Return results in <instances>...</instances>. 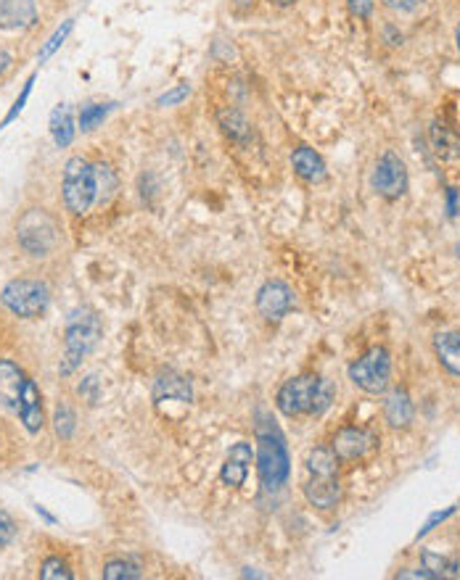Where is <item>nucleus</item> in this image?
Returning a JSON list of instances; mask_svg holds the SVG:
<instances>
[{
	"label": "nucleus",
	"instance_id": "nucleus-34",
	"mask_svg": "<svg viewBox=\"0 0 460 580\" xmlns=\"http://www.w3.org/2000/svg\"><path fill=\"white\" fill-rule=\"evenodd\" d=\"M384 3L394 11H416L424 0H384Z\"/></svg>",
	"mask_w": 460,
	"mask_h": 580
},
{
	"label": "nucleus",
	"instance_id": "nucleus-21",
	"mask_svg": "<svg viewBox=\"0 0 460 580\" xmlns=\"http://www.w3.org/2000/svg\"><path fill=\"white\" fill-rule=\"evenodd\" d=\"M51 135L59 148H67L75 140V121H72V108L67 103L56 106L51 114Z\"/></svg>",
	"mask_w": 460,
	"mask_h": 580
},
{
	"label": "nucleus",
	"instance_id": "nucleus-26",
	"mask_svg": "<svg viewBox=\"0 0 460 580\" xmlns=\"http://www.w3.org/2000/svg\"><path fill=\"white\" fill-rule=\"evenodd\" d=\"M109 114V106H101V103H91V106H85L83 111H80V127L85 129V132H91V129H96L101 121H104V116Z\"/></svg>",
	"mask_w": 460,
	"mask_h": 580
},
{
	"label": "nucleus",
	"instance_id": "nucleus-8",
	"mask_svg": "<svg viewBox=\"0 0 460 580\" xmlns=\"http://www.w3.org/2000/svg\"><path fill=\"white\" fill-rule=\"evenodd\" d=\"M321 380H323V378H318V375H299V378L286 380V383L281 386V390H278V396H275L278 409H281L286 417L313 414Z\"/></svg>",
	"mask_w": 460,
	"mask_h": 580
},
{
	"label": "nucleus",
	"instance_id": "nucleus-25",
	"mask_svg": "<svg viewBox=\"0 0 460 580\" xmlns=\"http://www.w3.org/2000/svg\"><path fill=\"white\" fill-rule=\"evenodd\" d=\"M104 578L107 580H138L143 578L140 568L130 560H112L107 568H104Z\"/></svg>",
	"mask_w": 460,
	"mask_h": 580
},
{
	"label": "nucleus",
	"instance_id": "nucleus-2",
	"mask_svg": "<svg viewBox=\"0 0 460 580\" xmlns=\"http://www.w3.org/2000/svg\"><path fill=\"white\" fill-rule=\"evenodd\" d=\"M257 467H259V478L267 490H275L289 481L291 473V459H289V449L286 441L281 435V430L275 425L270 427H259L257 433Z\"/></svg>",
	"mask_w": 460,
	"mask_h": 580
},
{
	"label": "nucleus",
	"instance_id": "nucleus-12",
	"mask_svg": "<svg viewBox=\"0 0 460 580\" xmlns=\"http://www.w3.org/2000/svg\"><path fill=\"white\" fill-rule=\"evenodd\" d=\"M254 459V451L249 443H235L228 451V459L223 465V473H220V481L228 488H241L246 483V475H249V465Z\"/></svg>",
	"mask_w": 460,
	"mask_h": 580
},
{
	"label": "nucleus",
	"instance_id": "nucleus-22",
	"mask_svg": "<svg viewBox=\"0 0 460 580\" xmlns=\"http://www.w3.org/2000/svg\"><path fill=\"white\" fill-rule=\"evenodd\" d=\"M220 127H223V132L228 135L230 140H235V143H246L249 135H251V127H249V121L243 119V114H238V111H233V108L220 114Z\"/></svg>",
	"mask_w": 460,
	"mask_h": 580
},
{
	"label": "nucleus",
	"instance_id": "nucleus-4",
	"mask_svg": "<svg viewBox=\"0 0 460 580\" xmlns=\"http://www.w3.org/2000/svg\"><path fill=\"white\" fill-rule=\"evenodd\" d=\"M19 246L29 256H48L59 243V224L43 208H29L16 224Z\"/></svg>",
	"mask_w": 460,
	"mask_h": 580
},
{
	"label": "nucleus",
	"instance_id": "nucleus-11",
	"mask_svg": "<svg viewBox=\"0 0 460 580\" xmlns=\"http://www.w3.org/2000/svg\"><path fill=\"white\" fill-rule=\"evenodd\" d=\"M334 454L345 462L352 459H362L365 454H370L376 449V435L362 430V427H345L334 435V443H331Z\"/></svg>",
	"mask_w": 460,
	"mask_h": 580
},
{
	"label": "nucleus",
	"instance_id": "nucleus-27",
	"mask_svg": "<svg viewBox=\"0 0 460 580\" xmlns=\"http://www.w3.org/2000/svg\"><path fill=\"white\" fill-rule=\"evenodd\" d=\"M40 578L43 580H72L69 568L59 560V557H48L43 562V570H40Z\"/></svg>",
	"mask_w": 460,
	"mask_h": 580
},
{
	"label": "nucleus",
	"instance_id": "nucleus-23",
	"mask_svg": "<svg viewBox=\"0 0 460 580\" xmlns=\"http://www.w3.org/2000/svg\"><path fill=\"white\" fill-rule=\"evenodd\" d=\"M424 568L432 573V578H458L460 565L448 560V557H437L432 552H424Z\"/></svg>",
	"mask_w": 460,
	"mask_h": 580
},
{
	"label": "nucleus",
	"instance_id": "nucleus-41",
	"mask_svg": "<svg viewBox=\"0 0 460 580\" xmlns=\"http://www.w3.org/2000/svg\"><path fill=\"white\" fill-rule=\"evenodd\" d=\"M458 51H460V24H458Z\"/></svg>",
	"mask_w": 460,
	"mask_h": 580
},
{
	"label": "nucleus",
	"instance_id": "nucleus-7",
	"mask_svg": "<svg viewBox=\"0 0 460 580\" xmlns=\"http://www.w3.org/2000/svg\"><path fill=\"white\" fill-rule=\"evenodd\" d=\"M349 378L352 383L370 393V396H378L384 393L389 386V378H392V359H389V351L376 346L370 349L368 354H362L352 367H349Z\"/></svg>",
	"mask_w": 460,
	"mask_h": 580
},
{
	"label": "nucleus",
	"instance_id": "nucleus-24",
	"mask_svg": "<svg viewBox=\"0 0 460 580\" xmlns=\"http://www.w3.org/2000/svg\"><path fill=\"white\" fill-rule=\"evenodd\" d=\"M96 188H99V203L101 206H107V203H112V198L116 193V175L112 172V167H107V164H99L96 167Z\"/></svg>",
	"mask_w": 460,
	"mask_h": 580
},
{
	"label": "nucleus",
	"instance_id": "nucleus-32",
	"mask_svg": "<svg viewBox=\"0 0 460 580\" xmlns=\"http://www.w3.org/2000/svg\"><path fill=\"white\" fill-rule=\"evenodd\" d=\"M188 85H180V88H175L172 93H167V96L159 98V106H175V103H180L183 98H188Z\"/></svg>",
	"mask_w": 460,
	"mask_h": 580
},
{
	"label": "nucleus",
	"instance_id": "nucleus-36",
	"mask_svg": "<svg viewBox=\"0 0 460 580\" xmlns=\"http://www.w3.org/2000/svg\"><path fill=\"white\" fill-rule=\"evenodd\" d=\"M453 512H456V506H450V509H445V512H437V514H434V517H432V520L426 522V528H421V536H424V533H429V530H432V528H434L437 522L448 520V517H450Z\"/></svg>",
	"mask_w": 460,
	"mask_h": 580
},
{
	"label": "nucleus",
	"instance_id": "nucleus-35",
	"mask_svg": "<svg viewBox=\"0 0 460 580\" xmlns=\"http://www.w3.org/2000/svg\"><path fill=\"white\" fill-rule=\"evenodd\" d=\"M29 90H32V80H29L27 85H24V93H21V98H19V100L13 103V108H11V114L5 116V124H8V121H11V119H13V116H16V114L21 111V108H24V100H27V96H29Z\"/></svg>",
	"mask_w": 460,
	"mask_h": 580
},
{
	"label": "nucleus",
	"instance_id": "nucleus-40",
	"mask_svg": "<svg viewBox=\"0 0 460 580\" xmlns=\"http://www.w3.org/2000/svg\"><path fill=\"white\" fill-rule=\"evenodd\" d=\"M281 5H289V3H294V0H278Z\"/></svg>",
	"mask_w": 460,
	"mask_h": 580
},
{
	"label": "nucleus",
	"instance_id": "nucleus-10",
	"mask_svg": "<svg viewBox=\"0 0 460 580\" xmlns=\"http://www.w3.org/2000/svg\"><path fill=\"white\" fill-rule=\"evenodd\" d=\"M294 309V290L289 288L281 280H270L265 283L257 293V311L267 319V322H278L283 319L289 311Z\"/></svg>",
	"mask_w": 460,
	"mask_h": 580
},
{
	"label": "nucleus",
	"instance_id": "nucleus-3",
	"mask_svg": "<svg viewBox=\"0 0 460 580\" xmlns=\"http://www.w3.org/2000/svg\"><path fill=\"white\" fill-rule=\"evenodd\" d=\"M101 319L93 311H75L67 322V341H64V362H61V372L69 375L75 372L83 359L99 346L101 341Z\"/></svg>",
	"mask_w": 460,
	"mask_h": 580
},
{
	"label": "nucleus",
	"instance_id": "nucleus-20",
	"mask_svg": "<svg viewBox=\"0 0 460 580\" xmlns=\"http://www.w3.org/2000/svg\"><path fill=\"white\" fill-rule=\"evenodd\" d=\"M434 351H437V359L442 362V367L460 378V333H440L434 338Z\"/></svg>",
	"mask_w": 460,
	"mask_h": 580
},
{
	"label": "nucleus",
	"instance_id": "nucleus-28",
	"mask_svg": "<svg viewBox=\"0 0 460 580\" xmlns=\"http://www.w3.org/2000/svg\"><path fill=\"white\" fill-rule=\"evenodd\" d=\"M53 422H56V433H59L64 441L72 438V433H75V411H72L69 406H59Z\"/></svg>",
	"mask_w": 460,
	"mask_h": 580
},
{
	"label": "nucleus",
	"instance_id": "nucleus-16",
	"mask_svg": "<svg viewBox=\"0 0 460 580\" xmlns=\"http://www.w3.org/2000/svg\"><path fill=\"white\" fill-rule=\"evenodd\" d=\"M167 398H175V401H191L194 398L191 383L183 375L172 372V370L162 372L154 380V401H167Z\"/></svg>",
	"mask_w": 460,
	"mask_h": 580
},
{
	"label": "nucleus",
	"instance_id": "nucleus-31",
	"mask_svg": "<svg viewBox=\"0 0 460 580\" xmlns=\"http://www.w3.org/2000/svg\"><path fill=\"white\" fill-rule=\"evenodd\" d=\"M16 538V522L5 509H0V546H8Z\"/></svg>",
	"mask_w": 460,
	"mask_h": 580
},
{
	"label": "nucleus",
	"instance_id": "nucleus-19",
	"mask_svg": "<svg viewBox=\"0 0 460 580\" xmlns=\"http://www.w3.org/2000/svg\"><path fill=\"white\" fill-rule=\"evenodd\" d=\"M432 145H434V153L445 161H456L460 156L458 132L442 119H437L432 124Z\"/></svg>",
	"mask_w": 460,
	"mask_h": 580
},
{
	"label": "nucleus",
	"instance_id": "nucleus-1",
	"mask_svg": "<svg viewBox=\"0 0 460 580\" xmlns=\"http://www.w3.org/2000/svg\"><path fill=\"white\" fill-rule=\"evenodd\" d=\"M305 496L313 506L318 509H331L342 498V485H339V457L334 449L318 446L307 457V483H305Z\"/></svg>",
	"mask_w": 460,
	"mask_h": 580
},
{
	"label": "nucleus",
	"instance_id": "nucleus-33",
	"mask_svg": "<svg viewBox=\"0 0 460 580\" xmlns=\"http://www.w3.org/2000/svg\"><path fill=\"white\" fill-rule=\"evenodd\" d=\"M349 8H352V13H354V16H360V19H368V16H370V11H373V0H349Z\"/></svg>",
	"mask_w": 460,
	"mask_h": 580
},
{
	"label": "nucleus",
	"instance_id": "nucleus-17",
	"mask_svg": "<svg viewBox=\"0 0 460 580\" xmlns=\"http://www.w3.org/2000/svg\"><path fill=\"white\" fill-rule=\"evenodd\" d=\"M291 164H294V172L305 180V183H323L326 180V164L323 159L307 148V145H299L294 153H291Z\"/></svg>",
	"mask_w": 460,
	"mask_h": 580
},
{
	"label": "nucleus",
	"instance_id": "nucleus-29",
	"mask_svg": "<svg viewBox=\"0 0 460 580\" xmlns=\"http://www.w3.org/2000/svg\"><path fill=\"white\" fill-rule=\"evenodd\" d=\"M72 27H75V21H64V27H59V29H56V32L51 35V40L45 43V48L40 51V56H37V59H40V61L51 59V56H53V51H56V48H59V45H61V43L67 40V35L72 32Z\"/></svg>",
	"mask_w": 460,
	"mask_h": 580
},
{
	"label": "nucleus",
	"instance_id": "nucleus-18",
	"mask_svg": "<svg viewBox=\"0 0 460 580\" xmlns=\"http://www.w3.org/2000/svg\"><path fill=\"white\" fill-rule=\"evenodd\" d=\"M384 417L392 427H408L413 422V401L405 388H397L386 396Z\"/></svg>",
	"mask_w": 460,
	"mask_h": 580
},
{
	"label": "nucleus",
	"instance_id": "nucleus-6",
	"mask_svg": "<svg viewBox=\"0 0 460 580\" xmlns=\"http://www.w3.org/2000/svg\"><path fill=\"white\" fill-rule=\"evenodd\" d=\"M3 303L16 314V317H24V319H37L45 309H48V288L45 283L40 280H29V278H19V280H11L5 288H3Z\"/></svg>",
	"mask_w": 460,
	"mask_h": 580
},
{
	"label": "nucleus",
	"instance_id": "nucleus-9",
	"mask_svg": "<svg viewBox=\"0 0 460 580\" xmlns=\"http://www.w3.org/2000/svg\"><path fill=\"white\" fill-rule=\"evenodd\" d=\"M373 188L376 193L384 195L386 200H397L408 191V169L402 164V159L392 151H386L373 172Z\"/></svg>",
	"mask_w": 460,
	"mask_h": 580
},
{
	"label": "nucleus",
	"instance_id": "nucleus-13",
	"mask_svg": "<svg viewBox=\"0 0 460 580\" xmlns=\"http://www.w3.org/2000/svg\"><path fill=\"white\" fill-rule=\"evenodd\" d=\"M27 386V375L8 359H0V401L19 411V404H21V393Z\"/></svg>",
	"mask_w": 460,
	"mask_h": 580
},
{
	"label": "nucleus",
	"instance_id": "nucleus-14",
	"mask_svg": "<svg viewBox=\"0 0 460 580\" xmlns=\"http://www.w3.org/2000/svg\"><path fill=\"white\" fill-rule=\"evenodd\" d=\"M19 417L24 422V427L29 433H40L43 425H45V414H43V396H40V388L35 386L29 378H27V386L21 393V404H19Z\"/></svg>",
	"mask_w": 460,
	"mask_h": 580
},
{
	"label": "nucleus",
	"instance_id": "nucleus-15",
	"mask_svg": "<svg viewBox=\"0 0 460 580\" xmlns=\"http://www.w3.org/2000/svg\"><path fill=\"white\" fill-rule=\"evenodd\" d=\"M37 19L35 0H0V27L3 29H24Z\"/></svg>",
	"mask_w": 460,
	"mask_h": 580
},
{
	"label": "nucleus",
	"instance_id": "nucleus-30",
	"mask_svg": "<svg viewBox=\"0 0 460 580\" xmlns=\"http://www.w3.org/2000/svg\"><path fill=\"white\" fill-rule=\"evenodd\" d=\"M334 393H337V388H334L331 380H321L318 396H315V406H313V414H323V411L331 406V401H334Z\"/></svg>",
	"mask_w": 460,
	"mask_h": 580
},
{
	"label": "nucleus",
	"instance_id": "nucleus-39",
	"mask_svg": "<svg viewBox=\"0 0 460 580\" xmlns=\"http://www.w3.org/2000/svg\"><path fill=\"white\" fill-rule=\"evenodd\" d=\"M233 3H235L238 11H249V8L254 5V0H233Z\"/></svg>",
	"mask_w": 460,
	"mask_h": 580
},
{
	"label": "nucleus",
	"instance_id": "nucleus-37",
	"mask_svg": "<svg viewBox=\"0 0 460 580\" xmlns=\"http://www.w3.org/2000/svg\"><path fill=\"white\" fill-rule=\"evenodd\" d=\"M448 214H450V219L458 214V191L456 188H448Z\"/></svg>",
	"mask_w": 460,
	"mask_h": 580
},
{
	"label": "nucleus",
	"instance_id": "nucleus-5",
	"mask_svg": "<svg viewBox=\"0 0 460 580\" xmlns=\"http://www.w3.org/2000/svg\"><path fill=\"white\" fill-rule=\"evenodd\" d=\"M99 198L96 188V167L85 159L75 156L64 167V203L72 214H85Z\"/></svg>",
	"mask_w": 460,
	"mask_h": 580
},
{
	"label": "nucleus",
	"instance_id": "nucleus-38",
	"mask_svg": "<svg viewBox=\"0 0 460 580\" xmlns=\"http://www.w3.org/2000/svg\"><path fill=\"white\" fill-rule=\"evenodd\" d=\"M8 67H11V56H8L5 51H0V74H3Z\"/></svg>",
	"mask_w": 460,
	"mask_h": 580
}]
</instances>
